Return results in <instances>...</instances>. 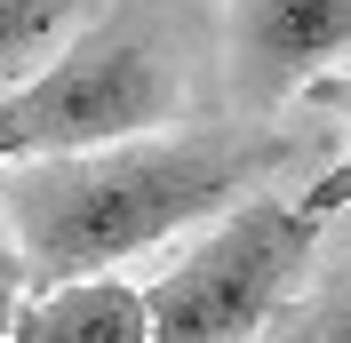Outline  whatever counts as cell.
Wrapping results in <instances>:
<instances>
[{
  "label": "cell",
  "mask_w": 351,
  "mask_h": 343,
  "mask_svg": "<svg viewBox=\"0 0 351 343\" xmlns=\"http://www.w3.org/2000/svg\"><path fill=\"white\" fill-rule=\"evenodd\" d=\"M295 160H304V136L168 128V136H128V144L48 152V160L0 168V215H8L24 279L40 296V287L96 279L112 263L144 256L199 215L240 208Z\"/></svg>",
  "instance_id": "1"
},
{
  "label": "cell",
  "mask_w": 351,
  "mask_h": 343,
  "mask_svg": "<svg viewBox=\"0 0 351 343\" xmlns=\"http://www.w3.org/2000/svg\"><path fill=\"white\" fill-rule=\"evenodd\" d=\"M319 256V215L295 200L247 192L240 208H223V224L199 239L184 263L144 287L160 343H263L280 327L295 279Z\"/></svg>",
  "instance_id": "2"
},
{
  "label": "cell",
  "mask_w": 351,
  "mask_h": 343,
  "mask_svg": "<svg viewBox=\"0 0 351 343\" xmlns=\"http://www.w3.org/2000/svg\"><path fill=\"white\" fill-rule=\"evenodd\" d=\"M8 112L24 128V160L128 144V136H152L176 120V64L136 8H112L72 32L56 64L8 88Z\"/></svg>",
  "instance_id": "3"
},
{
  "label": "cell",
  "mask_w": 351,
  "mask_h": 343,
  "mask_svg": "<svg viewBox=\"0 0 351 343\" xmlns=\"http://www.w3.org/2000/svg\"><path fill=\"white\" fill-rule=\"evenodd\" d=\"M232 8V96L240 112H271L311 96L351 56V0H223Z\"/></svg>",
  "instance_id": "4"
},
{
  "label": "cell",
  "mask_w": 351,
  "mask_h": 343,
  "mask_svg": "<svg viewBox=\"0 0 351 343\" xmlns=\"http://www.w3.org/2000/svg\"><path fill=\"white\" fill-rule=\"evenodd\" d=\"M8 343H160V335H152L144 287H128L120 272H96V279H64V287L24 296Z\"/></svg>",
  "instance_id": "5"
},
{
  "label": "cell",
  "mask_w": 351,
  "mask_h": 343,
  "mask_svg": "<svg viewBox=\"0 0 351 343\" xmlns=\"http://www.w3.org/2000/svg\"><path fill=\"white\" fill-rule=\"evenodd\" d=\"M88 0H0V96L24 88L40 64L64 56V40L80 32Z\"/></svg>",
  "instance_id": "6"
},
{
  "label": "cell",
  "mask_w": 351,
  "mask_h": 343,
  "mask_svg": "<svg viewBox=\"0 0 351 343\" xmlns=\"http://www.w3.org/2000/svg\"><path fill=\"white\" fill-rule=\"evenodd\" d=\"M263 343H351V263H335L304 303H287Z\"/></svg>",
  "instance_id": "7"
},
{
  "label": "cell",
  "mask_w": 351,
  "mask_h": 343,
  "mask_svg": "<svg viewBox=\"0 0 351 343\" xmlns=\"http://www.w3.org/2000/svg\"><path fill=\"white\" fill-rule=\"evenodd\" d=\"M311 96H328V104H343V112H351V80H335V72H328L319 88H311ZM295 208H304V215H319V224L351 208V144H343V160H335L328 176H311V192L295 200Z\"/></svg>",
  "instance_id": "8"
},
{
  "label": "cell",
  "mask_w": 351,
  "mask_h": 343,
  "mask_svg": "<svg viewBox=\"0 0 351 343\" xmlns=\"http://www.w3.org/2000/svg\"><path fill=\"white\" fill-rule=\"evenodd\" d=\"M32 296V279H24V256H16V232H8V215H0V343L16 335V311Z\"/></svg>",
  "instance_id": "9"
},
{
  "label": "cell",
  "mask_w": 351,
  "mask_h": 343,
  "mask_svg": "<svg viewBox=\"0 0 351 343\" xmlns=\"http://www.w3.org/2000/svg\"><path fill=\"white\" fill-rule=\"evenodd\" d=\"M24 160V128H16V112H8V96H0V168H16Z\"/></svg>",
  "instance_id": "10"
}]
</instances>
